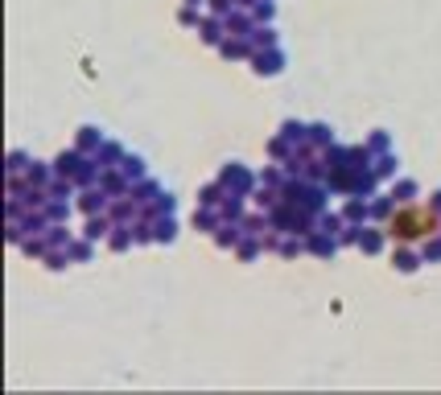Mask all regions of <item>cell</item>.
Segmentation results:
<instances>
[{
	"label": "cell",
	"instance_id": "obj_1",
	"mask_svg": "<svg viewBox=\"0 0 441 395\" xmlns=\"http://www.w3.org/2000/svg\"><path fill=\"white\" fill-rule=\"evenodd\" d=\"M425 231L433 235V215L429 210H404V215L392 219V235H400V239H417Z\"/></svg>",
	"mask_w": 441,
	"mask_h": 395
}]
</instances>
